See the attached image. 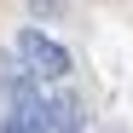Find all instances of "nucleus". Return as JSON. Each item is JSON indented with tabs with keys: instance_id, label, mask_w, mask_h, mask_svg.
<instances>
[{
	"instance_id": "nucleus-2",
	"label": "nucleus",
	"mask_w": 133,
	"mask_h": 133,
	"mask_svg": "<svg viewBox=\"0 0 133 133\" xmlns=\"http://www.w3.org/2000/svg\"><path fill=\"white\" fill-rule=\"evenodd\" d=\"M46 133H87V104L75 93H46Z\"/></svg>"
},
{
	"instance_id": "nucleus-4",
	"label": "nucleus",
	"mask_w": 133,
	"mask_h": 133,
	"mask_svg": "<svg viewBox=\"0 0 133 133\" xmlns=\"http://www.w3.org/2000/svg\"><path fill=\"white\" fill-rule=\"evenodd\" d=\"M29 6H35V12H58L64 0H29Z\"/></svg>"
},
{
	"instance_id": "nucleus-1",
	"label": "nucleus",
	"mask_w": 133,
	"mask_h": 133,
	"mask_svg": "<svg viewBox=\"0 0 133 133\" xmlns=\"http://www.w3.org/2000/svg\"><path fill=\"white\" fill-rule=\"evenodd\" d=\"M17 64H23V70H29L41 87L70 75V52H64L46 29H17Z\"/></svg>"
},
{
	"instance_id": "nucleus-3",
	"label": "nucleus",
	"mask_w": 133,
	"mask_h": 133,
	"mask_svg": "<svg viewBox=\"0 0 133 133\" xmlns=\"http://www.w3.org/2000/svg\"><path fill=\"white\" fill-rule=\"evenodd\" d=\"M0 133H46V110H12L0 122Z\"/></svg>"
}]
</instances>
